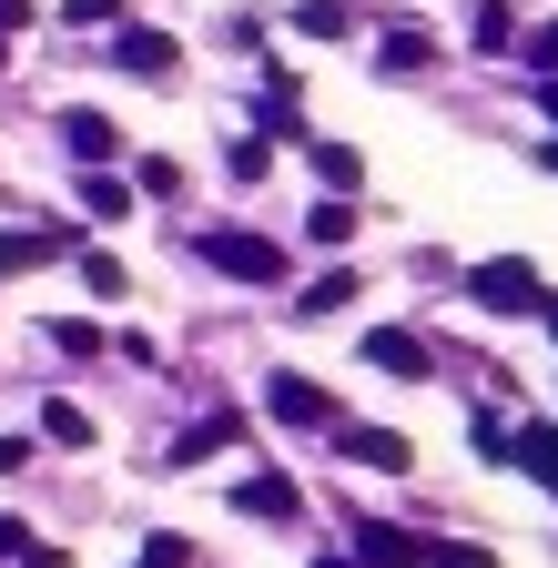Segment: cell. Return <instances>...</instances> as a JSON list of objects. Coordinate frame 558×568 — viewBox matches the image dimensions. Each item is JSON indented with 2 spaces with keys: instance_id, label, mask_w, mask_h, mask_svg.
<instances>
[{
  "instance_id": "cell-1",
  "label": "cell",
  "mask_w": 558,
  "mask_h": 568,
  "mask_svg": "<svg viewBox=\"0 0 558 568\" xmlns=\"http://www.w3.org/2000/svg\"><path fill=\"white\" fill-rule=\"evenodd\" d=\"M467 295H477L487 315H548V284H538L528 254H487V264L467 274Z\"/></svg>"
},
{
  "instance_id": "cell-2",
  "label": "cell",
  "mask_w": 558,
  "mask_h": 568,
  "mask_svg": "<svg viewBox=\"0 0 558 568\" xmlns=\"http://www.w3.org/2000/svg\"><path fill=\"white\" fill-rule=\"evenodd\" d=\"M193 244H203V264L234 274V284H285V244H264L244 224H214V234H193Z\"/></svg>"
},
{
  "instance_id": "cell-3",
  "label": "cell",
  "mask_w": 558,
  "mask_h": 568,
  "mask_svg": "<svg viewBox=\"0 0 558 568\" xmlns=\"http://www.w3.org/2000/svg\"><path fill=\"white\" fill-rule=\"evenodd\" d=\"M234 518H264V528H305V487H295V477H244V487H234Z\"/></svg>"
},
{
  "instance_id": "cell-4",
  "label": "cell",
  "mask_w": 558,
  "mask_h": 568,
  "mask_svg": "<svg viewBox=\"0 0 558 568\" xmlns=\"http://www.w3.org/2000/svg\"><path fill=\"white\" fill-rule=\"evenodd\" d=\"M366 366L376 376H437V355H427V335H406V325H366Z\"/></svg>"
},
{
  "instance_id": "cell-5",
  "label": "cell",
  "mask_w": 558,
  "mask_h": 568,
  "mask_svg": "<svg viewBox=\"0 0 558 568\" xmlns=\"http://www.w3.org/2000/svg\"><path fill=\"white\" fill-rule=\"evenodd\" d=\"M335 457H345V467H376V477H406V467H416V447L396 437V426H345Z\"/></svg>"
},
{
  "instance_id": "cell-6",
  "label": "cell",
  "mask_w": 558,
  "mask_h": 568,
  "mask_svg": "<svg viewBox=\"0 0 558 568\" xmlns=\"http://www.w3.org/2000/svg\"><path fill=\"white\" fill-rule=\"evenodd\" d=\"M264 416H285V426H335V396H325L315 376H295V366H285V376L264 386Z\"/></svg>"
},
{
  "instance_id": "cell-7",
  "label": "cell",
  "mask_w": 558,
  "mask_h": 568,
  "mask_svg": "<svg viewBox=\"0 0 558 568\" xmlns=\"http://www.w3.org/2000/svg\"><path fill=\"white\" fill-rule=\"evenodd\" d=\"M61 142H72V163H82V173H102V163L122 153V132H112L92 102H82V112H61Z\"/></svg>"
},
{
  "instance_id": "cell-8",
  "label": "cell",
  "mask_w": 558,
  "mask_h": 568,
  "mask_svg": "<svg viewBox=\"0 0 558 568\" xmlns=\"http://www.w3.org/2000/svg\"><path fill=\"white\" fill-rule=\"evenodd\" d=\"M356 568H427V538H406V528H356Z\"/></svg>"
},
{
  "instance_id": "cell-9",
  "label": "cell",
  "mask_w": 558,
  "mask_h": 568,
  "mask_svg": "<svg viewBox=\"0 0 558 568\" xmlns=\"http://www.w3.org/2000/svg\"><path fill=\"white\" fill-rule=\"evenodd\" d=\"M214 447H244V416H234V406H214L203 426H183V447H173V467H203Z\"/></svg>"
},
{
  "instance_id": "cell-10",
  "label": "cell",
  "mask_w": 558,
  "mask_h": 568,
  "mask_svg": "<svg viewBox=\"0 0 558 568\" xmlns=\"http://www.w3.org/2000/svg\"><path fill=\"white\" fill-rule=\"evenodd\" d=\"M112 61H122V71H143V82H163V71H173V41H163V31H122Z\"/></svg>"
},
{
  "instance_id": "cell-11",
  "label": "cell",
  "mask_w": 558,
  "mask_h": 568,
  "mask_svg": "<svg viewBox=\"0 0 558 568\" xmlns=\"http://www.w3.org/2000/svg\"><path fill=\"white\" fill-rule=\"evenodd\" d=\"M315 183L325 193H356L366 183V153H356V142H315Z\"/></svg>"
},
{
  "instance_id": "cell-12",
  "label": "cell",
  "mask_w": 558,
  "mask_h": 568,
  "mask_svg": "<svg viewBox=\"0 0 558 568\" xmlns=\"http://www.w3.org/2000/svg\"><path fill=\"white\" fill-rule=\"evenodd\" d=\"M254 122H264V142H305V102H295L285 82L264 92V112H254Z\"/></svg>"
},
{
  "instance_id": "cell-13",
  "label": "cell",
  "mask_w": 558,
  "mask_h": 568,
  "mask_svg": "<svg viewBox=\"0 0 558 568\" xmlns=\"http://www.w3.org/2000/svg\"><path fill=\"white\" fill-rule=\"evenodd\" d=\"M72 234H0V274H31V264H51Z\"/></svg>"
},
{
  "instance_id": "cell-14",
  "label": "cell",
  "mask_w": 558,
  "mask_h": 568,
  "mask_svg": "<svg viewBox=\"0 0 558 568\" xmlns=\"http://www.w3.org/2000/svg\"><path fill=\"white\" fill-rule=\"evenodd\" d=\"M82 213H92V224H122V213H132V183H112V173H82Z\"/></svg>"
},
{
  "instance_id": "cell-15",
  "label": "cell",
  "mask_w": 558,
  "mask_h": 568,
  "mask_svg": "<svg viewBox=\"0 0 558 568\" xmlns=\"http://www.w3.org/2000/svg\"><path fill=\"white\" fill-rule=\"evenodd\" d=\"M508 457H518V467H528L538 487H558V426H528V437H518Z\"/></svg>"
},
{
  "instance_id": "cell-16",
  "label": "cell",
  "mask_w": 558,
  "mask_h": 568,
  "mask_svg": "<svg viewBox=\"0 0 558 568\" xmlns=\"http://www.w3.org/2000/svg\"><path fill=\"white\" fill-rule=\"evenodd\" d=\"M41 437H51V447H92V416H82L72 396H51V406H41Z\"/></svg>"
},
{
  "instance_id": "cell-17",
  "label": "cell",
  "mask_w": 558,
  "mask_h": 568,
  "mask_svg": "<svg viewBox=\"0 0 558 568\" xmlns=\"http://www.w3.org/2000/svg\"><path fill=\"white\" fill-rule=\"evenodd\" d=\"M305 234H315V244H356V203H345V193H325V203L305 213Z\"/></svg>"
},
{
  "instance_id": "cell-18",
  "label": "cell",
  "mask_w": 558,
  "mask_h": 568,
  "mask_svg": "<svg viewBox=\"0 0 558 568\" xmlns=\"http://www.w3.org/2000/svg\"><path fill=\"white\" fill-rule=\"evenodd\" d=\"M335 305H356V274H345V264L305 284V295H295V315H335Z\"/></svg>"
},
{
  "instance_id": "cell-19",
  "label": "cell",
  "mask_w": 558,
  "mask_h": 568,
  "mask_svg": "<svg viewBox=\"0 0 558 568\" xmlns=\"http://www.w3.org/2000/svg\"><path fill=\"white\" fill-rule=\"evenodd\" d=\"M295 31H305V41H345V31H356V11H345V0H305Z\"/></svg>"
},
{
  "instance_id": "cell-20",
  "label": "cell",
  "mask_w": 558,
  "mask_h": 568,
  "mask_svg": "<svg viewBox=\"0 0 558 568\" xmlns=\"http://www.w3.org/2000/svg\"><path fill=\"white\" fill-rule=\"evenodd\" d=\"M82 284L112 305V295H132V274H122V254H82Z\"/></svg>"
},
{
  "instance_id": "cell-21",
  "label": "cell",
  "mask_w": 558,
  "mask_h": 568,
  "mask_svg": "<svg viewBox=\"0 0 558 568\" xmlns=\"http://www.w3.org/2000/svg\"><path fill=\"white\" fill-rule=\"evenodd\" d=\"M427 568H498V558H487V548H457V538H447V548H427Z\"/></svg>"
},
{
  "instance_id": "cell-22",
  "label": "cell",
  "mask_w": 558,
  "mask_h": 568,
  "mask_svg": "<svg viewBox=\"0 0 558 568\" xmlns=\"http://www.w3.org/2000/svg\"><path fill=\"white\" fill-rule=\"evenodd\" d=\"M72 21H82V31H102V21H122V0H72Z\"/></svg>"
},
{
  "instance_id": "cell-23",
  "label": "cell",
  "mask_w": 558,
  "mask_h": 568,
  "mask_svg": "<svg viewBox=\"0 0 558 568\" xmlns=\"http://www.w3.org/2000/svg\"><path fill=\"white\" fill-rule=\"evenodd\" d=\"M528 61H538V71H558V21H538V41H528Z\"/></svg>"
},
{
  "instance_id": "cell-24",
  "label": "cell",
  "mask_w": 558,
  "mask_h": 568,
  "mask_svg": "<svg viewBox=\"0 0 558 568\" xmlns=\"http://www.w3.org/2000/svg\"><path fill=\"white\" fill-rule=\"evenodd\" d=\"M21 548H31V528H21V518H0V558H21Z\"/></svg>"
},
{
  "instance_id": "cell-25",
  "label": "cell",
  "mask_w": 558,
  "mask_h": 568,
  "mask_svg": "<svg viewBox=\"0 0 558 568\" xmlns=\"http://www.w3.org/2000/svg\"><path fill=\"white\" fill-rule=\"evenodd\" d=\"M21 457H31V447H21V437H0V477H11V467H21Z\"/></svg>"
},
{
  "instance_id": "cell-26",
  "label": "cell",
  "mask_w": 558,
  "mask_h": 568,
  "mask_svg": "<svg viewBox=\"0 0 558 568\" xmlns=\"http://www.w3.org/2000/svg\"><path fill=\"white\" fill-rule=\"evenodd\" d=\"M21 21H31V11H21V0H0V31H21Z\"/></svg>"
},
{
  "instance_id": "cell-27",
  "label": "cell",
  "mask_w": 558,
  "mask_h": 568,
  "mask_svg": "<svg viewBox=\"0 0 558 568\" xmlns=\"http://www.w3.org/2000/svg\"><path fill=\"white\" fill-rule=\"evenodd\" d=\"M538 112H548V122H558V82H548V92H538Z\"/></svg>"
},
{
  "instance_id": "cell-28",
  "label": "cell",
  "mask_w": 558,
  "mask_h": 568,
  "mask_svg": "<svg viewBox=\"0 0 558 568\" xmlns=\"http://www.w3.org/2000/svg\"><path fill=\"white\" fill-rule=\"evenodd\" d=\"M0 61H11V41H0Z\"/></svg>"
},
{
  "instance_id": "cell-29",
  "label": "cell",
  "mask_w": 558,
  "mask_h": 568,
  "mask_svg": "<svg viewBox=\"0 0 558 568\" xmlns=\"http://www.w3.org/2000/svg\"><path fill=\"white\" fill-rule=\"evenodd\" d=\"M325 568H345V558H325Z\"/></svg>"
},
{
  "instance_id": "cell-30",
  "label": "cell",
  "mask_w": 558,
  "mask_h": 568,
  "mask_svg": "<svg viewBox=\"0 0 558 568\" xmlns=\"http://www.w3.org/2000/svg\"><path fill=\"white\" fill-rule=\"evenodd\" d=\"M548 325H558V305H548Z\"/></svg>"
}]
</instances>
